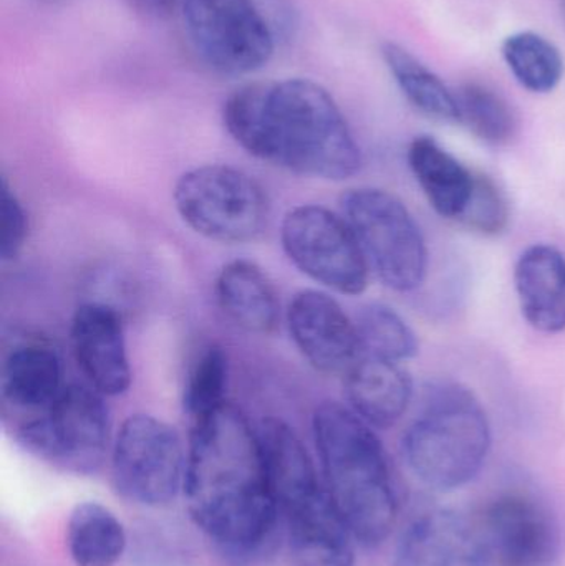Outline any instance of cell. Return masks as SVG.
I'll use <instances>...</instances> for the list:
<instances>
[{
  "instance_id": "obj_21",
  "label": "cell",
  "mask_w": 565,
  "mask_h": 566,
  "mask_svg": "<svg viewBox=\"0 0 565 566\" xmlns=\"http://www.w3.org/2000/svg\"><path fill=\"white\" fill-rule=\"evenodd\" d=\"M408 165L435 212L460 221L473 196L477 175L430 136L411 142Z\"/></svg>"
},
{
  "instance_id": "obj_29",
  "label": "cell",
  "mask_w": 565,
  "mask_h": 566,
  "mask_svg": "<svg viewBox=\"0 0 565 566\" xmlns=\"http://www.w3.org/2000/svg\"><path fill=\"white\" fill-rule=\"evenodd\" d=\"M0 202H2V208H0V216H2L0 254H2L3 261H13L22 252L27 238H29V218L7 179L2 181Z\"/></svg>"
},
{
  "instance_id": "obj_19",
  "label": "cell",
  "mask_w": 565,
  "mask_h": 566,
  "mask_svg": "<svg viewBox=\"0 0 565 566\" xmlns=\"http://www.w3.org/2000/svg\"><path fill=\"white\" fill-rule=\"evenodd\" d=\"M63 388L62 358L49 343H20L3 358L0 389L3 402L13 411L36 415L49 408Z\"/></svg>"
},
{
  "instance_id": "obj_3",
  "label": "cell",
  "mask_w": 565,
  "mask_h": 566,
  "mask_svg": "<svg viewBox=\"0 0 565 566\" xmlns=\"http://www.w3.org/2000/svg\"><path fill=\"white\" fill-rule=\"evenodd\" d=\"M325 488L338 514L367 548L380 547L397 524L398 499L384 444L357 412L322 402L312 418Z\"/></svg>"
},
{
  "instance_id": "obj_31",
  "label": "cell",
  "mask_w": 565,
  "mask_h": 566,
  "mask_svg": "<svg viewBox=\"0 0 565 566\" xmlns=\"http://www.w3.org/2000/svg\"><path fill=\"white\" fill-rule=\"evenodd\" d=\"M561 10H563V15L565 19V0H561Z\"/></svg>"
},
{
  "instance_id": "obj_5",
  "label": "cell",
  "mask_w": 565,
  "mask_h": 566,
  "mask_svg": "<svg viewBox=\"0 0 565 566\" xmlns=\"http://www.w3.org/2000/svg\"><path fill=\"white\" fill-rule=\"evenodd\" d=\"M112 421L105 396L90 385H69L55 401L15 426V439L40 461L76 475L95 474L109 448Z\"/></svg>"
},
{
  "instance_id": "obj_13",
  "label": "cell",
  "mask_w": 565,
  "mask_h": 566,
  "mask_svg": "<svg viewBox=\"0 0 565 566\" xmlns=\"http://www.w3.org/2000/svg\"><path fill=\"white\" fill-rule=\"evenodd\" d=\"M70 342L80 371L103 396H119L132 385L125 325L115 306L82 303L73 313Z\"/></svg>"
},
{
  "instance_id": "obj_18",
  "label": "cell",
  "mask_w": 565,
  "mask_h": 566,
  "mask_svg": "<svg viewBox=\"0 0 565 566\" xmlns=\"http://www.w3.org/2000/svg\"><path fill=\"white\" fill-rule=\"evenodd\" d=\"M514 289L521 312L537 332L565 329V255L547 244L527 248L514 268Z\"/></svg>"
},
{
  "instance_id": "obj_28",
  "label": "cell",
  "mask_w": 565,
  "mask_h": 566,
  "mask_svg": "<svg viewBox=\"0 0 565 566\" xmlns=\"http://www.w3.org/2000/svg\"><path fill=\"white\" fill-rule=\"evenodd\" d=\"M510 218V205L504 192L493 179L477 175L473 196L461 216V224L481 235H500L506 231Z\"/></svg>"
},
{
  "instance_id": "obj_8",
  "label": "cell",
  "mask_w": 565,
  "mask_h": 566,
  "mask_svg": "<svg viewBox=\"0 0 565 566\" xmlns=\"http://www.w3.org/2000/svg\"><path fill=\"white\" fill-rule=\"evenodd\" d=\"M186 458L181 438L168 422L129 416L113 441V488L132 504L166 507L185 488Z\"/></svg>"
},
{
  "instance_id": "obj_27",
  "label": "cell",
  "mask_w": 565,
  "mask_h": 566,
  "mask_svg": "<svg viewBox=\"0 0 565 566\" xmlns=\"http://www.w3.org/2000/svg\"><path fill=\"white\" fill-rule=\"evenodd\" d=\"M229 358L224 348L209 345L192 363L182 392V408L195 422L228 402Z\"/></svg>"
},
{
  "instance_id": "obj_25",
  "label": "cell",
  "mask_w": 565,
  "mask_h": 566,
  "mask_svg": "<svg viewBox=\"0 0 565 566\" xmlns=\"http://www.w3.org/2000/svg\"><path fill=\"white\" fill-rule=\"evenodd\" d=\"M460 123L488 145L503 146L513 142L517 119L510 103L481 83H464L454 92Z\"/></svg>"
},
{
  "instance_id": "obj_24",
  "label": "cell",
  "mask_w": 565,
  "mask_h": 566,
  "mask_svg": "<svg viewBox=\"0 0 565 566\" xmlns=\"http://www.w3.org/2000/svg\"><path fill=\"white\" fill-rule=\"evenodd\" d=\"M501 52L514 78L531 93L546 95L563 82V53L541 33L533 30L513 33L504 39Z\"/></svg>"
},
{
  "instance_id": "obj_23",
  "label": "cell",
  "mask_w": 565,
  "mask_h": 566,
  "mask_svg": "<svg viewBox=\"0 0 565 566\" xmlns=\"http://www.w3.org/2000/svg\"><path fill=\"white\" fill-rule=\"evenodd\" d=\"M381 55L398 88L418 112L440 122L460 123L457 95L440 76L397 43L385 42Z\"/></svg>"
},
{
  "instance_id": "obj_7",
  "label": "cell",
  "mask_w": 565,
  "mask_h": 566,
  "mask_svg": "<svg viewBox=\"0 0 565 566\" xmlns=\"http://www.w3.org/2000/svg\"><path fill=\"white\" fill-rule=\"evenodd\" d=\"M341 209L368 268L384 285L411 292L425 282L427 242L397 196L384 189L355 188L342 196Z\"/></svg>"
},
{
  "instance_id": "obj_12",
  "label": "cell",
  "mask_w": 565,
  "mask_h": 566,
  "mask_svg": "<svg viewBox=\"0 0 565 566\" xmlns=\"http://www.w3.org/2000/svg\"><path fill=\"white\" fill-rule=\"evenodd\" d=\"M292 342L324 375H345L360 356L357 326L341 303L322 290L295 293L285 313Z\"/></svg>"
},
{
  "instance_id": "obj_1",
  "label": "cell",
  "mask_w": 565,
  "mask_h": 566,
  "mask_svg": "<svg viewBox=\"0 0 565 566\" xmlns=\"http://www.w3.org/2000/svg\"><path fill=\"white\" fill-rule=\"evenodd\" d=\"M186 454L182 492L192 522L231 565L264 557L282 515L265 482L258 428L226 402L191 422Z\"/></svg>"
},
{
  "instance_id": "obj_14",
  "label": "cell",
  "mask_w": 565,
  "mask_h": 566,
  "mask_svg": "<svg viewBox=\"0 0 565 566\" xmlns=\"http://www.w3.org/2000/svg\"><path fill=\"white\" fill-rule=\"evenodd\" d=\"M395 566H484L477 525L450 509L423 512L401 534Z\"/></svg>"
},
{
  "instance_id": "obj_6",
  "label": "cell",
  "mask_w": 565,
  "mask_h": 566,
  "mask_svg": "<svg viewBox=\"0 0 565 566\" xmlns=\"http://www.w3.org/2000/svg\"><path fill=\"white\" fill-rule=\"evenodd\" d=\"M176 212L196 234L219 244H248L268 228L271 206L262 186L241 169H189L172 189Z\"/></svg>"
},
{
  "instance_id": "obj_11",
  "label": "cell",
  "mask_w": 565,
  "mask_h": 566,
  "mask_svg": "<svg viewBox=\"0 0 565 566\" xmlns=\"http://www.w3.org/2000/svg\"><path fill=\"white\" fill-rule=\"evenodd\" d=\"M484 566H556L563 531L551 505L530 491L498 494L474 522Z\"/></svg>"
},
{
  "instance_id": "obj_9",
  "label": "cell",
  "mask_w": 565,
  "mask_h": 566,
  "mask_svg": "<svg viewBox=\"0 0 565 566\" xmlns=\"http://www.w3.org/2000/svg\"><path fill=\"white\" fill-rule=\"evenodd\" d=\"M285 255L311 281L342 295L367 290L370 268L342 216L324 206L291 209L281 226Z\"/></svg>"
},
{
  "instance_id": "obj_16",
  "label": "cell",
  "mask_w": 565,
  "mask_h": 566,
  "mask_svg": "<svg viewBox=\"0 0 565 566\" xmlns=\"http://www.w3.org/2000/svg\"><path fill=\"white\" fill-rule=\"evenodd\" d=\"M258 438L265 482L284 518L325 484L318 481L311 454L287 422L278 418L262 419L258 426Z\"/></svg>"
},
{
  "instance_id": "obj_15",
  "label": "cell",
  "mask_w": 565,
  "mask_h": 566,
  "mask_svg": "<svg viewBox=\"0 0 565 566\" xmlns=\"http://www.w3.org/2000/svg\"><path fill=\"white\" fill-rule=\"evenodd\" d=\"M284 521L295 566H355L354 535L325 485Z\"/></svg>"
},
{
  "instance_id": "obj_30",
  "label": "cell",
  "mask_w": 565,
  "mask_h": 566,
  "mask_svg": "<svg viewBox=\"0 0 565 566\" xmlns=\"http://www.w3.org/2000/svg\"><path fill=\"white\" fill-rule=\"evenodd\" d=\"M135 3L149 15L165 17L175 9L176 0H135Z\"/></svg>"
},
{
  "instance_id": "obj_17",
  "label": "cell",
  "mask_w": 565,
  "mask_h": 566,
  "mask_svg": "<svg viewBox=\"0 0 565 566\" xmlns=\"http://www.w3.org/2000/svg\"><path fill=\"white\" fill-rule=\"evenodd\" d=\"M348 408L372 428L397 424L414 398V381L401 363L360 355L345 373Z\"/></svg>"
},
{
  "instance_id": "obj_22",
  "label": "cell",
  "mask_w": 565,
  "mask_h": 566,
  "mask_svg": "<svg viewBox=\"0 0 565 566\" xmlns=\"http://www.w3.org/2000/svg\"><path fill=\"white\" fill-rule=\"evenodd\" d=\"M122 522L98 502H82L66 525V545L75 566H115L126 551Z\"/></svg>"
},
{
  "instance_id": "obj_2",
  "label": "cell",
  "mask_w": 565,
  "mask_h": 566,
  "mask_svg": "<svg viewBox=\"0 0 565 566\" xmlns=\"http://www.w3.org/2000/svg\"><path fill=\"white\" fill-rule=\"evenodd\" d=\"M242 149L305 178L344 181L362 168V151L331 93L307 78L249 83L222 108Z\"/></svg>"
},
{
  "instance_id": "obj_4",
  "label": "cell",
  "mask_w": 565,
  "mask_h": 566,
  "mask_svg": "<svg viewBox=\"0 0 565 566\" xmlns=\"http://www.w3.org/2000/svg\"><path fill=\"white\" fill-rule=\"evenodd\" d=\"M490 449V419L471 389L451 381L425 388L420 412L401 441L405 462L421 484L441 492L464 488L486 464Z\"/></svg>"
},
{
  "instance_id": "obj_32",
  "label": "cell",
  "mask_w": 565,
  "mask_h": 566,
  "mask_svg": "<svg viewBox=\"0 0 565 566\" xmlns=\"http://www.w3.org/2000/svg\"><path fill=\"white\" fill-rule=\"evenodd\" d=\"M50 2H56V0H50Z\"/></svg>"
},
{
  "instance_id": "obj_20",
  "label": "cell",
  "mask_w": 565,
  "mask_h": 566,
  "mask_svg": "<svg viewBox=\"0 0 565 566\" xmlns=\"http://www.w3.org/2000/svg\"><path fill=\"white\" fill-rule=\"evenodd\" d=\"M219 306L239 328L271 335L281 318L278 290L258 264L244 259L229 262L216 279Z\"/></svg>"
},
{
  "instance_id": "obj_10",
  "label": "cell",
  "mask_w": 565,
  "mask_h": 566,
  "mask_svg": "<svg viewBox=\"0 0 565 566\" xmlns=\"http://www.w3.org/2000/svg\"><path fill=\"white\" fill-rule=\"evenodd\" d=\"M189 42L221 75H249L268 65L274 36L252 0H181Z\"/></svg>"
},
{
  "instance_id": "obj_26",
  "label": "cell",
  "mask_w": 565,
  "mask_h": 566,
  "mask_svg": "<svg viewBox=\"0 0 565 566\" xmlns=\"http://www.w3.org/2000/svg\"><path fill=\"white\" fill-rule=\"evenodd\" d=\"M360 355L404 363L418 355L417 335L407 322L384 303L365 305L355 319Z\"/></svg>"
}]
</instances>
